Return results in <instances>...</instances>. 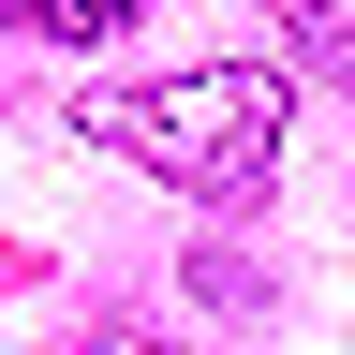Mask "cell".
<instances>
[{"mask_svg":"<svg viewBox=\"0 0 355 355\" xmlns=\"http://www.w3.org/2000/svg\"><path fill=\"white\" fill-rule=\"evenodd\" d=\"M89 148H133L178 193H266V148H282V74L266 60H193V74H148V89H89L74 104Z\"/></svg>","mask_w":355,"mask_h":355,"instance_id":"cell-1","label":"cell"},{"mask_svg":"<svg viewBox=\"0 0 355 355\" xmlns=\"http://www.w3.org/2000/svg\"><path fill=\"white\" fill-rule=\"evenodd\" d=\"M15 30H44V44H119L133 0H15Z\"/></svg>","mask_w":355,"mask_h":355,"instance_id":"cell-2","label":"cell"},{"mask_svg":"<svg viewBox=\"0 0 355 355\" xmlns=\"http://www.w3.org/2000/svg\"><path fill=\"white\" fill-rule=\"evenodd\" d=\"M89 355H163V340H89Z\"/></svg>","mask_w":355,"mask_h":355,"instance_id":"cell-3","label":"cell"}]
</instances>
